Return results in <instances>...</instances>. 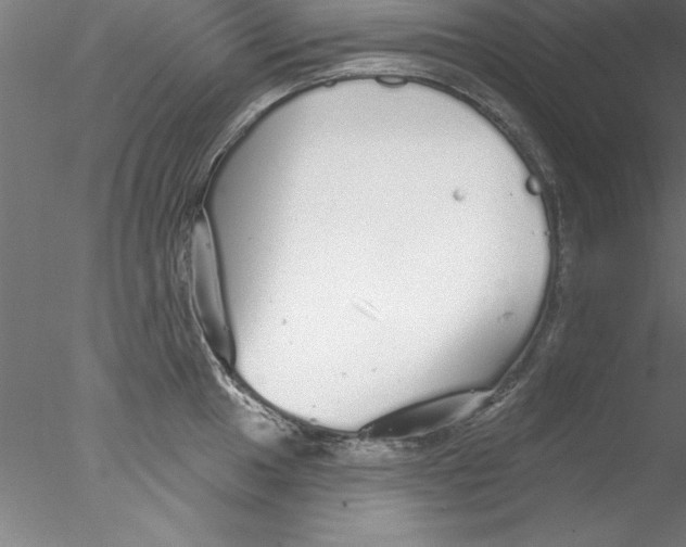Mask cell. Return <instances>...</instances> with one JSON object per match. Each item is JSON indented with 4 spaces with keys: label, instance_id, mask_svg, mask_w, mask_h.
I'll return each mask as SVG.
<instances>
[{
    "label": "cell",
    "instance_id": "obj_1",
    "mask_svg": "<svg viewBox=\"0 0 686 547\" xmlns=\"http://www.w3.org/2000/svg\"><path fill=\"white\" fill-rule=\"evenodd\" d=\"M488 397L490 392L482 391L444 396L394 412L378 422L373 430L392 438L424 435L469 418Z\"/></svg>",
    "mask_w": 686,
    "mask_h": 547
}]
</instances>
